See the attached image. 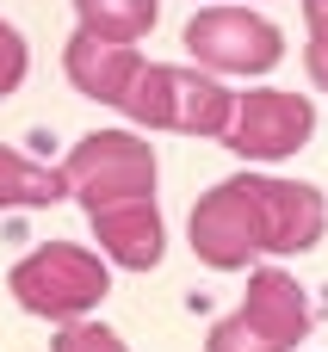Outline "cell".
I'll list each match as a JSON object with an SVG mask.
<instances>
[{
	"instance_id": "11",
	"label": "cell",
	"mask_w": 328,
	"mask_h": 352,
	"mask_svg": "<svg viewBox=\"0 0 328 352\" xmlns=\"http://www.w3.org/2000/svg\"><path fill=\"white\" fill-rule=\"evenodd\" d=\"M62 198H68L62 167H43V161L0 142V210H43V204H62Z\"/></svg>"
},
{
	"instance_id": "17",
	"label": "cell",
	"mask_w": 328,
	"mask_h": 352,
	"mask_svg": "<svg viewBox=\"0 0 328 352\" xmlns=\"http://www.w3.org/2000/svg\"><path fill=\"white\" fill-rule=\"evenodd\" d=\"M304 68H310V80L328 93V50H322V43H310V50H304Z\"/></svg>"
},
{
	"instance_id": "19",
	"label": "cell",
	"mask_w": 328,
	"mask_h": 352,
	"mask_svg": "<svg viewBox=\"0 0 328 352\" xmlns=\"http://www.w3.org/2000/svg\"><path fill=\"white\" fill-rule=\"evenodd\" d=\"M328 12V0H304V19H322Z\"/></svg>"
},
{
	"instance_id": "14",
	"label": "cell",
	"mask_w": 328,
	"mask_h": 352,
	"mask_svg": "<svg viewBox=\"0 0 328 352\" xmlns=\"http://www.w3.org/2000/svg\"><path fill=\"white\" fill-rule=\"evenodd\" d=\"M205 352H279L260 328H248V316L236 309V316H223V322H211V334H205Z\"/></svg>"
},
{
	"instance_id": "4",
	"label": "cell",
	"mask_w": 328,
	"mask_h": 352,
	"mask_svg": "<svg viewBox=\"0 0 328 352\" xmlns=\"http://www.w3.org/2000/svg\"><path fill=\"white\" fill-rule=\"evenodd\" d=\"M192 254L211 272H248L267 254V223H260V198H254V173H229L217 179L198 204H192Z\"/></svg>"
},
{
	"instance_id": "5",
	"label": "cell",
	"mask_w": 328,
	"mask_h": 352,
	"mask_svg": "<svg viewBox=\"0 0 328 352\" xmlns=\"http://www.w3.org/2000/svg\"><path fill=\"white\" fill-rule=\"evenodd\" d=\"M316 130V105L285 93V87H254V93H236V118L223 130V142L242 155V161H285L310 142Z\"/></svg>"
},
{
	"instance_id": "8",
	"label": "cell",
	"mask_w": 328,
	"mask_h": 352,
	"mask_svg": "<svg viewBox=\"0 0 328 352\" xmlns=\"http://www.w3.org/2000/svg\"><path fill=\"white\" fill-rule=\"evenodd\" d=\"M136 68H143V50H136V43H105V37L81 31V25H74V37L62 43V74H68V87H74L81 99L118 105Z\"/></svg>"
},
{
	"instance_id": "16",
	"label": "cell",
	"mask_w": 328,
	"mask_h": 352,
	"mask_svg": "<svg viewBox=\"0 0 328 352\" xmlns=\"http://www.w3.org/2000/svg\"><path fill=\"white\" fill-rule=\"evenodd\" d=\"M25 68H31V50H25L19 25H12V19H0V99L25 87Z\"/></svg>"
},
{
	"instance_id": "15",
	"label": "cell",
	"mask_w": 328,
	"mask_h": 352,
	"mask_svg": "<svg viewBox=\"0 0 328 352\" xmlns=\"http://www.w3.org/2000/svg\"><path fill=\"white\" fill-rule=\"evenodd\" d=\"M50 352H130L105 322H93V316H74V322H62V334H56V346Z\"/></svg>"
},
{
	"instance_id": "9",
	"label": "cell",
	"mask_w": 328,
	"mask_h": 352,
	"mask_svg": "<svg viewBox=\"0 0 328 352\" xmlns=\"http://www.w3.org/2000/svg\"><path fill=\"white\" fill-rule=\"evenodd\" d=\"M87 223H93V235H99V254H105L112 266H124V272H155L161 254H167V223H161L155 198L99 210V217H87Z\"/></svg>"
},
{
	"instance_id": "18",
	"label": "cell",
	"mask_w": 328,
	"mask_h": 352,
	"mask_svg": "<svg viewBox=\"0 0 328 352\" xmlns=\"http://www.w3.org/2000/svg\"><path fill=\"white\" fill-rule=\"evenodd\" d=\"M304 25H310V43H322V50H328V12H322V19H304Z\"/></svg>"
},
{
	"instance_id": "2",
	"label": "cell",
	"mask_w": 328,
	"mask_h": 352,
	"mask_svg": "<svg viewBox=\"0 0 328 352\" xmlns=\"http://www.w3.org/2000/svg\"><path fill=\"white\" fill-rule=\"evenodd\" d=\"M62 179H68V198L99 217V210H118V204H143L155 198V148L136 136V130H93L68 148L62 161Z\"/></svg>"
},
{
	"instance_id": "1",
	"label": "cell",
	"mask_w": 328,
	"mask_h": 352,
	"mask_svg": "<svg viewBox=\"0 0 328 352\" xmlns=\"http://www.w3.org/2000/svg\"><path fill=\"white\" fill-rule=\"evenodd\" d=\"M6 291L37 322H74V316H93L99 297L112 291V260L74 241H50V248H31L6 272Z\"/></svg>"
},
{
	"instance_id": "12",
	"label": "cell",
	"mask_w": 328,
	"mask_h": 352,
	"mask_svg": "<svg viewBox=\"0 0 328 352\" xmlns=\"http://www.w3.org/2000/svg\"><path fill=\"white\" fill-rule=\"evenodd\" d=\"M174 93H180V68L174 62H143L118 99V111L136 130H174Z\"/></svg>"
},
{
	"instance_id": "7",
	"label": "cell",
	"mask_w": 328,
	"mask_h": 352,
	"mask_svg": "<svg viewBox=\"0 0 328 352\" xmlns=\"http://www.w3.org/2000/svg\"><path fill=\"white\" fill-rule=\"evenodd\" d=\"M248 328H260L279 352H298L310 340V297L285 266H254L248 272V297H242Z\"/></svg>"
},
{
	"instance_id": "10",
	"label": "cell",
	"mask_w": 328,
	"mask_h": 352,
	"mask_svg": "<svg viewBox=\"0 0 328 352\" xmlns=\"http://www.w3.org/2000/svg\"><path fill=\"white\" fill-rule=\"evenodd\" d=\"M236 118V93L223 87V74L205 68H180V93H174V130L180 136H223Z\"/></svg>"
},
{
	"instance_id": "13",
	"label": "cell",
	"mask_w": 328,
	"mask_h": 352,
	"mask_svg": "<svg viewBox=\"0 0 328 352\" xmlns=\"http://www.w3.org/2000/svg\"><path fill=\"white\" fill-rule=\"evenodd\" d=\"M74 19L105 43H143L161 19V0H74Z\"/></svg>"
},
{
	"instance_id": "3",
	"label": "cell",
	"mask_w": 328,
	"mask_h": 352,
	"mask_svg": "<svg viewBox=\"0 0 328 352\" xmlns=\"http://www.w3.org/2000/svg\"><path fill=\"white\" fill-rule=\"evenodd\" d=\"M180 43L192 50V68H205V74H242V80L273 74L279 56H285V31L267 12H254V6H205V12L186 19Z\"/></svg>"
},
{
	"instance_id": "6",
	"label": "cell",
	"mask_w": 328,
	"mask_h": 352,
	"mask_svg": "<svg viewBox=\"0 0 328 352\" xmlns=\"http://www.w3.org/2000/svg\"><path fill=\"white\" fill-rule=\"evenodd\" d=\"M254 198H260V223H267V254H310L322 241L328 204L316 186L279 179V173H254Z\"/></svg>"
}]
</instances>
